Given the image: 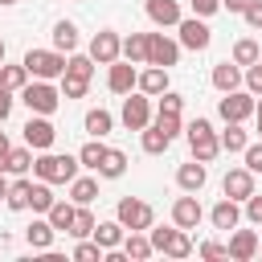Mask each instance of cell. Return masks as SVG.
I'll use <instances>...</instances> for the list:
<instances>
[{
	"label": "cell",
	"mask_w": 262,
	"mask_h": 262,
	"mask_svg": "<svg viewBox=\"0 0 262 262\" xmlns=\"http://www.w3.org/2000/svg\"><path fill=\"white\" fill-rule=\"evenodd\" d=\"M8 151H12V143H8V135L0 131V172H4V164H8Z\"/></svg>",
	"instance_id": "f5cc1de1"
},
{
	"label": "cell",
	"mask_w": 262,
	"mask_h": 262,
	"mask_svg": "<svg viewBox=\"0 0 262 262\" xmlns=\"http://www.w3.org/2000/svg\"><path fill=\"white\" fill-rule=\"evenodd\" d=\"M33 160H37V156H33V147H29V143H25V147H12V151H8L4 172H12V176H29V172H33Z\"/></svg>",
	"instance_id": "e575fe53"
},
{
	"label": "cell",
	"mask_w": 262,
	"mask_h": 262,
	"mask_svg": "<svg viewBox=\"0 0 262 262\" xmlns=\"http://www.w3.org/2000/svg\"><path fill=\"white\" fill-rule=\"evenodd\" d=\"M90 90V78L82 74H61V98H86Z\"/></svg>",
	"instance_id": "60d3db41"
},
{
	"label": "cell",
	"mask_w": 262,
	"mask_h": 262,
	"mask_svg": "<svg viewBox=\"0 0 262 262\" xmlns=\"http://www.w3.org/2000/svg\"><path fill=\"white\" fill-rule=\"evenodd\" d=\"M123 57L135 66H147V33H127L123 37Z\"/></svg>",
	"instance_id": "d6a6232c"
},
{
	"label": "cell",
	"mask_w": 262,
	"mask_h": 262,
	"mask_svg": "<svg viewBox=\"0 0 262 262\" xmlns=\"http://www.w3.org/2000/svg\"><path fill=\"white\" fill-rule=\"evenodd\" d=\"M156 123H160V127H164V131H168L172 139H176V135L184 131V123H180V115H156Z\"/></svg>",
	"instance_id": "681fc988"
},
{
	"label": "cell",
	"mask_w": 262,
	"mask_h": 262,
	"mask_svg": "<svg viewBox=\"0 0 262 262\" xmlns=\"http://www.w3.org/2000/svg\"><path fill=\"white\" fill-rule=\"evenodd\" d=\"M254 115H262V94H258V111H254Z\"/></svg>",
	"instance_id": "680465c9"
},
{
	"label": "cell",
	"mask_w": 262,
	"mask_h": 262,
	"mask_svg": "<svg viewBox=\"0 0 262 262\" xmlns=\"http://www.w3.org/2000/svg\"><path fill=\"white\" fill-rule=\"evenodd\" d=\"M20 131H25V143H29L33 151H49L53 139H57V127L49 123V115H29V123H25Z\"/></svg>",
	"instance_id": "7c38bea8"
},
{
	"label": "cell",
	"mask_w": 262,
	"mask_h": 262,
	"mask_svg": "<svg viewBox=\"0 0 262 262\" xmlns=\"http://www.w3.org/2000/svg\"><path fill=\"white\" fill-rule=\"evenodd\" d=\"M53 221L45 217V213H33V221H29V229H25V242L33 246V250H49L53 246Z\"/></svg>",
	"instance_id": "ffe728a7"
},
{
	"label": "cell",
	"mask_w": 262,
	"mask_h": 262,
	"mask_svg": "<svg viewBox=\"0 0 262 262\" xmlns=\"http://www.w3.org/2000/svg\"><path fill=\"white\" fill-rule=\"evenodd\" d=\"M123 172H127V151L106 147V156H102V164H98V180H119Z\"/></svg>",
	"instance_id": "f1b7e54d"
},
{
	"label": "cell",
	"mask_w": 262,
	"mask_h": 262,
	"mask_svg": "<svg viewBox=\"0 0 262 262\" xmlns=\"http://www.w3.org/2000/svg\"><path fill=\"white\" fill-rule=\"evenodd\" d=\"M82 127H86V135L102 139V135H111V127H115V115H111L106 106H90V111H86V119H82Z\"/></svg>",
	"instance_id": "cb8c5ba5"
},
{
	"label": "cell",
	"mask_w": 262,
	"mask_h": 262,
	"mask_svg": "<svg viewBox=\"0 0 262 262\" xmlns=\"http://www.w3.org/2000/svg\"><path fill=\"white\" fill-rule=\"evenodd\" d=\"M20 102L29 106V115H53L61 106V86H53L49 78H29V86L20 90Z\"/></svg>",
	"instance_id": "7a4b0ae2"
},
{
	"label": "cell",
	"mask_w": 262,
	"mask_h": 262,
	"mask_svg": "<svg viewBox=\"0 0 262 262\" xmlns=\"http://www.w3.org/2000/svg\"><path fill=\"white\" fill-rule=\"evenodd\" d=\"M143 12H147V20L151 25H160V29H176L180 25V0H143Z\"/></svg>",
	"instance_id": "9a60e30c"
},
{
	"label": "cell",
	"mask_w": 262,
	"mask_h": 262,
	"mask_svg": "<svg viewBox=\"0 0 262 262\" xmlns=\"http://www.w3.org/2000/svg\"><path fill=\"white\" fill-rule=\"evenodd\" d=\"M246 4H250V0H221L225 12H246Z\"/></svg>",
	"instance_id": "db71d44e"
},
{
	"label": "cell",
	"mask_w": 262,
	"mask_h": 262,
	"mask_svg": "<svg viewBox=\"0 0 262 262\" xmlns=\"http://www.w3.org/2000/svg\"><path fill=\"white\" fill-rule=\"evenodd\" d=\"M246 82V70L229 57V61H217L213 66V86H217V94H225V90H237Z\"/></svg>",
	"instance_id": "d6986e66"
},
{
	"label": "cell",
	"mask_w": 262,
	"mask_h": 262,
	"mask_svg": "<svg viewBox=\"0 0 262 262\" xmlns=\"http://www.w3.org/2000/svg\"><path fill=\"white\" fill-rule=\"evenodd\" d=\"M209 221H213V229H237L242 225V201H233V196H221L213 209H209Z\"/></svg>",
	"instance_id": "2e32d148"
},
{
	"label": "cell",
	"mask_w": 262,
	"mask_h": 262,
	"mask_svg": "<svg viewBox=\"0 0 262 262\" xmlns=\"http://www.w3.org/2000/svg\"><path fill=\"white\" fill-rule=\"evenodd\" d=\"M201 221H205V209H201L196 192H184V196L172 201V225H180V229H196Z\"/></svg>",
	"instance_id": "4fadbf2b"
},
{
	"label": "cell",
	"mask_w": 262,
	"mask_h": 262,
	"mask_svg": "<svg viewBox=\"0 0 262 262\" xmlns=\"http://www.w3.org/2000/svg\"><path fill=\"white\" fill-rule=\"evenodd\" d=\"M49 37H53V49H61V53H74V49H78V25H74V20H66V16L53 25V33H49Z\"/></svg>",
	"instance_id": "484cf974"
},
{
	"label": "cell",
	"mask_w": 262,
	"mask_h": 262,
	"mask_svg": "<svg viewBox=\"0 0 262 262\" xmlns=\"http://www.w3.org/2000/svg\"><path fill=\"white\" fill-rule=\"evenodd\" d=\"M102 156H106V143H102V139H94V135L78 147V160H82V168H86V172H98Z\"/></svg>",
	"instance_id": "836d02e7"
},
{
	"label": "cell",
	"mask_w": 262,
	"mask_h": 262,
	"mask_svg": "<svg viewBox=\"0 0 262 262\" xmlns=\"http://www.w3.org/2000/svg\"><path fill=\"white\" fill-rule=\"evenodd\" d=\"M106 258V250L94 242V237H78V246H74V262H102Z\"/></svg>",
	"instance_id": "ab89813d"
},
{
	"label": "cell",
	"mask_w": 262,
	"mask_h": 262,
	"mask_svg": "<svg viewBox=\"0 0 262 262\" xmlns=\"http://www.w3.org/2000/svg\"><path fill=\"white\" fill-rule=\"evenodd\" d=\"M74 213H78V205H74V201L66 196V201H53L45 217L53 221V229H57V233H70V225H74Z\"/></svg>",
	"instance_id": "4dcf8cb0"
},
{
	"label": "cell",
	"mask_w": 262,
	"mask_h": 262,
	"mask_svg": "<svg viewBox=\"0 0 262 262\" xmlns=\"http://www.w3.org/2000/svg\"><path fill=\"white\" fill-rule=\"evenodd\" d=\"M8 184H12V180H8V172H0V201L8 196Z\"/></svg>",
	"instance_id": "11a10c76"
},
{
	"label": "cell",
	"mask_w": 262,
	"mask_h": 262,
	"mask_svg": "<svg viewBox=\"0 0 262 262\" xmlns=\"http://www.w3.org/2000/svg\"><path fill=\"white\" fill-rule=\"evenodd\" d=\"M66 57H70V53H61V49H25L20 61H25V70H29L33 78H49V82H53V78L66 74Z\"/></svg>",
	"instance_id": "277c9868"
},
{
	"label": "cell",
	"mask_w": 262,
	"mask_h": 262,
	"mask_svg": "<svg viewBox=\"0 0 262 262\" xmlns=\"http://www.w3.org/2000/svg\"><path fill=\"white\" fill-rule=\"evenodd\" d=\"M90 237H94L102 250H119V246H123V237H127V229H123V221L115 217V221H98Z\"/></svg>",
	"instance_id": "603a6c76"
},
{
	"label": "cell",
	"mask_w": 262,
	"mask_h": 262,
	"mask_svg": "<svg viewBox=\"0 0 262 262\" xmlns=\"http://www.w3.org/2000/svg\"><path fill=\"white\" fill-rule=\"evenodd\" d=\"M221 192L246 205V201L254 196V172H250L246 164H242V168H229V172H225V180H221Z\"/></svg>",
	"instance_id": "5bb4252c"
},
{
	"label": "cell",
	"mask_w": 262,
	"mask_h": 262,
	"mask_svg": "<svg viewBox=\"0 0 262 262\" xmlns=\"http://www.w3.org/2000/svg\"><path fill=\"white\" fill-rule=\"evenodd\" d=\"M246 90L250 94H262V57L254 66H246Z\"/></svg>",
	"instance_id": "bcb514c9"
},
{
	"label": "cell",
	"mask_w": 262,
	"mask_h": 262,
	"mask_svg": "<svg viewBox=\"0 0 262 262\" xmlns=\"http://www.w3.org/2000/svg\"><path fill=\"white\" fill-rule=\"evenodd\" d=\"M94 196H98V176H82V172H78V176L70 180V201H74V205H90Z\"/></svg>",
	"instance_id": "f546056e"
},
{
	"label": "cell",
	"mask_w": 262,
	"mask_h": 262,
	"mask_svg": "<svg viewBox=\"0 0 262 262\" xmlns=\"http://www.w3.org/2000/svg\"><path fill=\"white\" fill-rule=\"evenodd\" d=\"M254 131H258V139H262V115H258V127H254Z\"/></svg>",
	"instance_id": "6f0895ef"
},
{
	"label": "cell",
	"mask_w": 262,
	"mask_h": 262,
	"mask_svg": "<svg viewBox=\"0 0 262 262\" xmlns=\"http://www.w3.org/2000/svg\"><path fill=\"white\" fill-rule=\"evenodd\" d=\"M94 225H98V217L90 213V205H78L74 225H70V237H90V233H94Z\"/></svg>",
	"instance_id": "74e56055"
},
{
	"label": "cell",
	"mask_w": 262,
	"mask_h": 262,
	"mask_svg": "<svg viewBox=\"0 0 262 262\" xmlns=\"http://www.w3.org/2000/svg\"><path fill=\"white\" fill-rule=\"evenodd\" d=\"M180 111H184V94L164 90V94H160V102H156V115H180Z\"/></svg>",
	"instance_id": "7bdbcfd3"
},
{
	"label": "cell",
	"mask_w": 262,
	"mask_h": 262,
	"mask_svg": "<svg viewBox=\"0 0 262 262\" xmlns=\"http://www.w3.org/2000/svg\"><path fill=\"white\" fill-rule=\"evenodd\" d=\"M246 143H250V131H246L242 123H225V131H221V151L242 156V151H246Z\"/></svg>",
	"instance_id": "83f0119b"
},
{
	"label": "cell",
	"mask_w": 262,
	"mask_h": 262,
	"mask_svg": "<svg viewBox=\"0 0 262 262\" xmlns=\"http://www.w3.org/2000/svg\"><path fill=\"white\" fill-rule=\"evenodd\" d=\"M12 94H16V90H8V86H0V123H4L8 115H12V102H16Z\"/></svg>",
	"instance_id": "816d5d0a"
},
{
	"label": "cell",
	"mask_w": 262,
	"mask_h": 262,
	"mask_svg": "<svg viewBox=\"0 0 262 262\" xmlns=\"http://www.w3.org/2000/svg\"><path fill=\"white\" fill-rule=\"evenodd\" d=\"M258 254H262V246H258Z\"/></svg>",
	"instance_id": "94428289"
},
{
	"label": "cell",
	"mask_w": 262,
	"mask_h": 262,
	"mask_svg": "<svg viewBox=\"0 0 262 262\" xmlns=\"http://www.w3.org/2000/svg\"><path fill=\"white\" fill-rule=\"evenodd\" d=\"M242 16H246V25H250V29H254V33H262V0H250V4H246V12H242Z\"/></svg>",
	"instance_id": "c3c4849f"
},
{
	"label": "cell",
	"mask_w": 262,
	"mask_h": 262,
	"mask_svg": "<svg viewBox=\"0 0 262 262\" xmlns=\"http://www.w3.org/2000/svg\"><path fill=\"white\" fill-rule=\"evenodd\" d=\"M147 123H151V94L131 90V94L123 98V127H127V131H143Z\"/></svg>",
	"instance_id": "ba28073f"
},
{
	"label": "cell",
	"mask_w": 262,
	"mask_h": 262,
	"mask_svg": "<svg viewBox=\"0 0 262 262\" xmlns=\"http://www.w3.org/2000/svg\"><path fill=\"white\" fill-rule=\"evenodd\" d=\"M135 82H139V70H135V61H127V57H115V61L106 66V90H111V94H131V90H135Z\"/></svg>",
	"instance_id": "8fae6325"
},
{
	"label": "cell",
	"mask_w": 262,
	"mask_h": 262,
	"mask_svg": "<svg viewBox=\"0 0 262 262\" xmlns=\"http://www.w3.org/2000/svg\"><path fill=\"white\" fill-rule=\"evenodd\" d=\"M4 53H8V49H4V37H0V61H4Z\"/></svg>",
	"instance_id": "9f6ffc18"
},
{
	"label": "cell",
	"mask_w": 262,
	"mask_h": 262,
	"mask_svg": "<svg viewBox=\"0 0 262 262\" xmlns=\"http://www.w3.org/2000/svg\"><path fill=\"white\" fill-rule=\"evenodd\" d=\"M192 4V16H213L221 8V0H188Z\"/></svg>",
	"instance_id": "f907efd6"
},
{
	"label": "cell",
	"mask_w": 262,
	"mask_h": 262,
	"mask_svg": "<svg viewBox=\"0 0 262 262\" xmlns=\"http://www.w3.org/2000/svg\"><path fill=\"white\" fill-rule=\"evenodd\" d=\"M94 66H98V61H94L90 53H78V49L66 57V74H82V78H90V74H94Z\"/></svg>",
	"instance_id": "b9f144b4"
},
{
	"label": "cell",
	"mask_w": 262,
	"mask_h": 262,
	"mask_svg": "<svg viewBox=\"0 0 262 262\" xmlns=\"http://www.w3.org/2000/svg\"><path fill=\"white\" fill-rule=\"evenodd\" d=\"M8 4H16V0H0V8H8Z\"/></svg>",
	"instance_id": "91938a15"
},
{
	"label": "cell",
	"mask_w": 262,
	"mask_h": 262,
	"mask_svg": "<svg viewBox=\"0 0 262 262\" xmlns=\"http://www.w3.org/2000/svg\"><path fill=\"white\" fill-rule=\"evenodd\" d=\"M176 41H180V49H192V53H205L209 49V41H213V33H209V25H205V16H180V25H176Z\"/></svg>",
	"instance_id": "52a82bcc"
},
{
	"label": "cell",
	"mask_w": 262,
	"mask_h": 262,
	"mask_svg": "<svg viewBox=\"0 0 262 262\" xmlns=\"http://www.w3.org/2000/svg\"><path fill=\"white\" fill-rule=\"evenodd\" d=\"M115 217L123 221V229H151L156 225V209L143 196H123L115 205Z\"/></svg>",
	"instance_id": "8992f818"
},
{
	"label": "cell",
	"mask_w": 262,
	"mask_h": 262,
	"mask_svg": "<svg viewBox=\"0 0 262 262\" xmlns=\"http://www.w3.org/2000/svg\"><path fill=\"white\" fill-rule=\"evenodd\" d=\"M164 254H168V258H188V254H192V237H188V229H180V225H176V233L168 237Z\"/></svg>",
	"instance_id": "f35d334b"
},
{
	"label": "cell",
	"mask_w": 262,
	"mask_h": 262,
	"mask_svg": "<svg viewBox=\"0 0 262 262\" xmlns=\"http://www.w3.org/2000/svg\"><path fill=\"white\" fill-rule=\"evenodd\" d=\"M135 90H143V94L160 98V94L168 90V70H164V66H143V70H139V82H135Z\"/></svg>",
	"instance_id": "44dd1931"
},
{
	"label": "cell",
	"mask_w": 262,
	"mask_h": 262,
	"mask_svg": "<svg viewBox=\"0 0 262 262\" xmlns=\"http://www.w3.org/2000/svg\"><path fill=\"white\" fill-rule=\"evenodd\" d=\"M196 254H201V258H229V246H225V242H201Z\"/></svg>",
	"instance_id": "7dc6e473"
},
{
	"label": "cell",
	"mask_w": 262,
	"mask_h": 262,
	"mask_svg": "<svg viewBox=\"0 0 262 262\" xmlns=\"http://www.w3.org/2000/svg\"><path fill=\"white\" fill-rule=\"evenodd\" d=\"M29 70H25V61H0V86H8V90H25L29 86Z\"/></svg>",
	"instance_id": "4316f807"
},
{
	"label": "cell",
	"mask_w": 262,
	"mask_h": 262,
	"mask_svg": "<svg viewBox=\"0 0 262 262\" xmlns=\"http://www.w3.org/2000/svg\"><path fill=\"white\" fill-rule=\"evenodd\" d=\"M225 246H229V262H250L262 242H258L254 229H229V242Z\"/></svg>",
	"instance_id": "e0dca14e"
},
{
	"label": "cell",
	"mask_w": 262,
	"mask_h": 262,
	"mask_svg": "<svg viewBox=\"0 0 262 262\" xmlns=\"http://www.w3.org/2000/svg\"><path fill=\"white\" fill-rule=\"evenodd\" d=\"M123 254L135 258V262H143V258L156 254V246H151V237H147L143 229H127V237H123Z\"/></svg>",
	"instance_id": "d4e9b609"
},
{
	"label": "cell",
	"mask_w": 262,
	"mask_h": 262,
	"mask_svg": "<svg viewBox=\"0 0 262 262\" xmlns=\"http://www.w3.org/2000/svg\"><path fill=\"white\" fill-rule=\"evenodd\" d=\"M98 66H111L115 57H123V37L115 33V29H98L94 37H90V49H86Z\"/></svg>",
	"instance_id": "9c48e42d"
},
{
	"label": "cell",
	"mask_w": 262,
	"mask_h": 262,
	"mask_svg": "<svg viewBox=\"0 0 262 262\" xmlns=\"http://www.w3.org/2000/svg\"><path fill=\"white\" fill-rule=\"evenodd\" d=\"M29 192H33V180H29V176H16V180L8 184L4 205H8V209H16V213H25V209H29Z\"/></svg>",
	"instance_id": "1f68e13d"
},
{
	"label": "cell",
	"mask_w": 262,
	"mask_h": 262,
	"mask_svg": "<svg viewBox=\"0 0 262 262\" xmlns=\"http://www.w3.org/2000/svg\"><path fill=\"white\" fill-rule=\"evenodd\" d=\"M258 57H262V49H258V41H254V37H237V41H233V61H237L242 70H246V66H254Z\"/></svg>",
	"instance_id": "8d00e7d4"
},
{
	"label": "cell",
	"mask_w": 262,
	"mask_h": 262,
	"mask_svg": "<svg viewBox=\"0 0 262 262\" xmlns=\"http://www.w3.org/2000/svg\"><path fill=\"white\" fill-rule=\"evenodd\" d=\"M254 111H258V98H254L250 90H242V86H237V90H225V94L217 98V115H221L225 123H246Z\"/></svg>",
	"instance_id": "5b68a950"
},
{
	"label": "cell",
	"mask_w": 262,
	"mask_h": 262,
	"mask_svg": "<svg viewBox=\"0 0 262 262\" xmlns=\"http://www.w3.org/2000/svg\"><path fill=\"white\" fill-rule=\"evenodd\" d=\"M139 147H143L147 156H164V151L172 147V135H168L160 123H147V127L139 131Z\"/></svg>",
	"instance_id": "7402d4cb"
},
{
	"label": "cell",
	"mask_w": 262,
	"mask_h": 262,
	"mask_svg": "<svg viewBox=\"0 0 262 262\" xmlns=\"http://www.w3.org/2000/svg\"><path fill=\"white\" fill-rule=\"evenodd\" d=\"M184 135H188V147H192V156H196V160H205V164H209V160H217V156H221V135L213 131V123H209V119H201V115H196V119L184 127Z\"/></svg>",
	"instance_id": "3957f363"
},
{
	"label": "cell",
	"mask_w": 262,
	"mask_h": 262,
	"mask_svg": "<svg viewBox=\"0 0 262 262\" xmlns=\"http://www.w3.org/2000/svg\"><path fill=\"white\" fill-rule=\"evenodd\" d=\"M57 196H53V184L49 180H33V192H29V209L33 213H49V205H53Z\"/></svg>",
	"instance_id": "d590c367"
},
{
	"label": "cell",
	"mask_w": 262,
	"mask_h": 262,
	"mask_svg": "<svg viewBox=\"0 0 262 262\" xmlns=\"http://www.w3.org/2000/svg\"><path fill=\"white\" fill-rule=\"evenodd\" d=\"M242 160H246V168H250V172H262V139H258V143H246Z\"/></svg>",
	"instance_id": "f6af8a7d"
},
{
	"label": "cell",
	"mask_w": 262,
	"mask_h": 262,
	"mask_svg": "<svg viewBox=\"0 0 262 262\" xmlns=\"http://www.w3.org/2000/svg\"><path fill=\"white\" fill-rule=\"evenodd\" d=\"M176 233V225H151L147 229V237H151V246H156V254H164V246H168V237Z\"/></svg>",
	"instance_id": "ee69618b"
},
{
	"label": "cell",
	"mask_w": 262,
	"mask_h": 262,
	"mask_svg": "<svg viewBox=\"0 0 262 262\" xmlns=\"http://www.w3.org/2000/svg\"><path fill=\"white\" fill-rule=\"evenodd\" d=\"M78 168H82L78 156H57V151H37V160H33V176L49 180V184H70L78 176Z\"/></svg>",
	"instance_id": "6da1fadb"
},
{
	"label": "cell",
	"mask_w": 262,
	"mask_h": 262,
	"mask_svg": "<svg viewBox=\"0 0 262 262\" xmlns=\"http://www.w3.org/2000/svg\"><path fill=\"white\" fill-rule=\"evenodd\" d=\"M205 180H209V168H205V160H196V156H192L188 164L176 168V184H180V192H201Z\"/></svg>",
	"instance_id": "ac0fdd59"
},
{
	"label": "cell",
	"mask_w": 262,
	"mask_h": 262,
	"mask_svg": "<svg viewBox=\"0 0 262 262\" xmlns=\"http://www.w3.org/2000/svg\"><path fill=\"white\" fill-rule=\"evenodd\" d=\"M180 61V41H172L168 33H147V66H176Z\"/></svg>",
	"instance_id": "30bf717a"
}]
</instances>
